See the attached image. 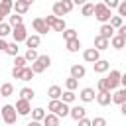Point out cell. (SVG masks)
Wrapping results in <instances>:
<instances>
[{
    "mask_svg": "<svg viewBox=\"0 0 126 126\" xmlns=\"http://www.w3.org/2000/svg\"><path fill=\"white\" fill-rule=\"evenodd\" d=\"M112 102H116V104H124L126 102V89L124 87L122 89H116L112 93Z\"/></svg>",
    "mask_w": 126,
    "mask_h": 126,
    "instance_id": "12",
    "label": "cell"
},
{
    "mask_svg": "<svg viewBox=\"0 0 126 126\" xmlns=\"http://www.w3.org/2000/svg\"><path fill=\"white\" fill-rule=\"evenodd\" d=\"M93 67H94V73H106L110 69V63L106 59H98L96 63H93Z\"/></svg>",
    "mask_w": 126,
    "mask_h": 126,
    "instance_id": "17",
    "label": "cell"
},
{
    "mask_svg": "<svg viewBox=\"0 0 126 126\" xmlns=\"http://www.w3.org/2000/svg\"><path fill=\"white\" fill-rule=\"evenodd\" d=\"M14 67H20V69H22V67H28L26 57H24V55H16V57H14Z\"/></svg>",
    "mask_w": 126,
    "mask_h": 126,
    "instance_id": "35",
    "label": "cell"
},
{
    "mask_svg": "<svg viewBox=\"0 0 126 126\" xmlns=\"http://www.w3.org/2000/svg\"><path fill=\"white\" fill-rule=\"evenodd\" d=\"M75 98H77V94H75L73 91H65V93L61 94V100H63L65 104H71V102H75Z\"/></svg>",
    "mask_w": 126,
    "mask_h": 126,
    "instance_id": "29",
    "label": "cell"
},
{
    "mask_svg": "<svg viewBox=\"0 0 126 126\" xmlns=\"http://www.w3.org/2000/svg\"><path fill=\"white\" fill-rule=\"evenodd\" d=\"M43 20H45V24L49 26V30H53V26H55V20H57V16H53V14H51V16H45Z\"/></svg>",
    "mask_w": 126,
    "mask_h": 126,
    "instance_id": "42",
    "label": "cell"
},
{
    "mask_svg": "<svg viewBox=\"0 0 126 126\" xmlns=\"http://www.w3.org/2000/svg\"><path fill=\"white\" fill-rule=\"evenodd\" d=\"M33 71H32V67H24V69H20V81H32L33 79Z\"/></svg>",
    "mask_w": 126,
    "mask_h": 126,
    "instance_id": "23",
    "label": "cell"
},
{
    "mask_svg": "<svg viewBox=\"0 0 126 126\" xmlns=\"http://www.w3.org/2000/svg\"><path fill=\"white\" fill-rule=\"evenodd\" d=\"M28 126H43V122H37V120H32Z\"/></svg>",
    "mask_w": 126,
    "mask_h": 126,
    "instance_id": "51",
    "label": "cell"
},
{
    "mask_svg": "<svg viewBox=\"0 0 126 126\" xmlns=\"http://www.w3.org/2000/svg\"><path fill=\"white\" fill-rule=\"evenodd\" d=\"M39 43H41V37H39V33H35V35H28V39H26V45H28V49H35V47H39Z\"/></svg>",
    "mask_w": 126,
    "mask_h": 126,
    "instance_id": "19",
    "label": "cell"
},
{
    "mask_svg": "<svg viewBox=\"0 0 126 126\" xmlns=\"http://www.w3.org/2000/svg\"><path fill=\"white\" fill-rule=\"evenodd\" d=\"M120 79H122V73H120V71H116V69H112V71H110V75L106 77L110 91H116V89L120 87Z\"/></svg>",
    "mask_w": 126,
    "mask_h": 126,
    "instance_id": "5",
    "label": "cell"
},
{
    "mask_svg": "<svg viewBox=\"0 0 126 126\" xmlns=\"http://www.w3.org/2000/svg\"><path fill=\"white\" fill-rule=\"evenodd\" d=\"M96 89H98V93H104V91H110V87H108V81L106 79H100L98 83H96ZM112 93V91H110Z\"/></svg>",
    "mask_w": 126,
    "mask_h": 126,
    "instance_id": "37",
    "label": "cell"
},
{
    "mask_svg": "<svg viewBox=\"0 0 126 126\" xmlns=\"http://www.w3.org/2000/svg\"><path fill=\"white\" fill-rule=\"evenodd\" d=\"M12 94H14V85H12V83H4V85L0 87V96H6V98H8V96H12Z\"/></svg>",
    "mask_w": 126,
    "mask_h": 126,
    "instance_id": "24",
    "label": "cell"
},
{
    "mask_svg": "<svg viewBox=\"0 0 126 126\" xmlns=\"http://www.w3.org/2000/svg\"><path fill=\"white\" fill-rule=\"evenodd\" d=\"M75 37H77V32H75V30H65V32H63V39H65V41L75 39Z\"/></svg>",
    "mask_w": 126,
    "mask_h": 126,
    "instance_id": "41",
    "label": "cell"
},
{
    "mask_svg": "<svg viewBox=\"0 0 126 126\" xmlns=\"http://www.w3.org/2000/svg\"><path fill=\"white\" fill-rule=\"evenodd\" d=\"M53 30L63 33V32L67 30V26H65V20H63V18H57V20H55V26H53Z\"/></svg>",
    "mask_w": 126,
    "mask_h": 126,
    "instance_id": "32",
    "label": "cell"
},
{
    "mask_svg": "<svg viewBox=\"0 0 126 126\" xmlns=\"http://www.w3.org/2000/svg\"><path fill=\"white\" fill-rule=\"evenodd\" d=\"M16 110H18L20 116H28V114L32 112V104H30V100L18 98V100H16Z\"/></svg>",
    "mask_w": 126,
    "mask_h": 126,
    "instance_id": "8",
    "label": "cell"
},
{
    "mask_svg": "<svg viewBox=\"0 0 126 126\" xmlns=\"http://www.w3.org/2000/svg\"><path fill=\"white\" fill-rule=\"evenodd\" d=\"M49 65H51V57H49V55H39V57L32 63V71H33V73H43Z\"/></svg>",
    "mask_w": 126,
    "mask_h": 126,
    "instance_id": "4",
    "label": "cell"
},
{
    "mask_svg": "<svg viewBox=\"0 0 126 126\" xmlns=\"http://www.w3.org/2000/svg\"><path fill=\"white\" fill-rule=\"evenodd\" d=\"M120 112L126 116V102H124V104H120Z\"/></svg>",
    "mask_w": 126,
    "mask_h": 126,
    "instance_id": "53",
    "label": "cell"
},
{
    "mask_svg": "<svg viewBox=\"0 0 126 126\" xmlns=\"http://www.w3.org/2000/svg\"><path fill=\"white\" fill-rule=\"evenodd\" d=\"M10 26H12V28L22 26V16H20V14H12V16H10Z\"/></svg>",
    "mask_w": 126,
    "mask_h": 126,
    "instance_id": "39",
    "label": "cell"
},
{
    "mask_svg": "<svg viewBox=\"0 0 126 126\" xmlns=\"http://www.w3.org/2000/svg\"><path fill=\"white\" fill-rule=\"evenodd\" d=\"M81 14H83V16H87V18H89V16H93V14H94V4H91V2H87V4L83 6V10H81Z\"/></svg>",
    "mask_w": 126,
    "mask_h": 126,
    "instance_id": "31",
    "label": "cell"
},
{
    "mask_svg": "<svg viewBox=\"0 0 126 126\" xmlns=\"http://www.w3.org/2000/svg\"><path fill=\"white\" fill-rule=\"evenodd\" d=\"M14 10H16V14L22 16V14H26V12L30 10V6H28L26 2H22V0H16V2H14Z\"/></svg>",
    "mask_w": 126,
    "mask_h": 126,
    "instance_id": "26",
    "label": "cell"
},
{
    "mask_svg": "<svg viewBox=\"0 0 126 126\" xmlns=\"http://www.w3.org/2000/svg\"><path fill=\"white\" fill-rule=\"evenodd\" d=\"M85 75H87V69H85L83 65H71V77H73V79L79 81V79H83Z\"/></svg>",
    "mask_w": 126,
    "mask_h": 126,
    "instance_id": "14",
    "label": "cell"
},
{
    "mask_svg": "<svg viewBox=\"0 0 126 126\" xmlns=\"http://www.w3.org/2000/svg\"><path fill=\"white\" fill-rule=\"evenodd\" d=\"M120 85L126 89V73H122V79H120Z\"/></svg>",
    "mask_w": 126,
    "mask_h": 126,
    "instance_id": "50",
    "label": "cell"
},
{
    "mask_svg": "<svg viewBox=\"0 0 126 126\" xmlns=\"http://www.w3.org/2000/svg\"><path fill=\"white\" fill-rule=\"evenodd\" d=\"M83 59H85L87 63H96V61L100 59V51L94 49V47H89V49L83 51Z\"/></svg>",
    "mask_w": 126,
    "mask_h": 126,
    "instance_id": "7",
    "label": "cell"
},
{
    "mask_svg": "<svg viewBox=\"0 0 126 126\" xmlns=\"http://www.w3.org/2000/svg\"><path fill=\"white\" fill-rule=\"evenodd\" d=\"M110 45H112L114 49H122V47L126 45V39H124V37H120V35L116 33V35H114V37L110 39Z\"/></svg>",
    "mask_w": 126,
    "mask_h": 126,
    "instance_id": "27",
    "label": "cell"
},
{
    "mask_svg": "<svg viewBox=\"0 0 126 126\" xmlns=\"http://www.w3.org/2000/svg\"><path fill=\"white\" fill-rule=\"evenodd\" d=\"M118 35L126 39V26H120V28H118Z\"/></svg>",
    "mask_w": 126,
    "mask_h": 126,
    "instance_id": "48",
    "label": "cell"
},
{
    "mask_svg": "<svg viewBox=\"0 0 126 126\" xmlns=\"http://www.w3.org/2000/svg\"><path fill=\"white\" fill-rule=\"evenodd\" d=\"M67 14V10H65V6H63V2L59 0V2H55L53 4V16H57V18H63Z\"/></svg>",
    "mask_w": 126,
    "mask_h": 126,
    "instance_id": "22",
    "label": "cell"
},
{
    "mask_svg": "<svg viewBox=\"0 0 126 126\" xmlns=\"http://www.w3.org/2000/svg\"><path fill=\"white\" fill-rule=\"evenodd\" d=\"M79 47H81V41H79V37H75V39H69V41H67V51H69V53H75V51H79Z\"/></svg>",
    "mask_w": 126,
    "mask_h": 126,
    "instance_id": "28",
    "label": "cell"
},
{
    "mask_svg": "<svg viewBox=\"0 0 126 126\" xmlns=\"http://www.w3.org/2000/svg\"><path fill=\"white\" fill-rule=\"evenodd\" d=\"M47 110H51V112H53V114H57L59 118H61V116H69V112H71L69 104H65L61 98H59V100H49Z\"/></svg>",
    "mask_w": 126,
    "mask_h": 126,
    "instance_id": "2",
    "label": "cell"
},
{
    "mask_svg": "<svg viewBox=\"0 0 126 126\" xmlns=\"http://www.w3.org/2000/svg\"><path fill=\"white\" fill-rule=\"evenodd\" d=\"M24 57H26V61H28V63H33V61H35L39 55H37V51H35V49H28Z\"/></svg>",
    "mask_w": 126,
    "mask_h": 126,
    "instance_id": "34",
    "label": "cell"
},
{
    "mask_svg": "<svg viewBox=\"0 0 126 126\" xmlns=\"http://www.w3.org/2000/svg\"><path fill=\"white\" fill-rule=\"evenodd\" d=\"M104 4L112 10V8H118V4H120V0H104Z\"/></svg>",
    "mask_w": 126,
    "mask_h": 126,
    "instance_id": "46",
    "label": "cell"
},
{
    "mask_svg": "<svg viewBox=\"0 0 126 126\" xmlns=\"http://www.w3.org/2000/svg\"><path fill=\"white\" fill-rule=\"evenodd\" d=\"M8 33H12V26L2 22V24H0V37H6Z\"/></svg>",
    "mask_w": 126,
    "mask_h": 126,
    "instance_id": "38",
    "label": "cell"
},
{
    "mask_svg": "<svg viewBox=\"0 0 126 126\" xmlns=\"http://www.w3.org/2000/svg\"><path fill=\"white\" fill-rule=\"evenodd\" d=\"M108 45H110V39H106V37H102V35H96V37H94V49L102 51V49H108Z\"/></svg>",
    "mask_w": 126,
    "mask_h": 126,
    "instance_id": "16",
    "label": "cell"
},
{
    "mask_svg": "<svg viewBox=\"0 0 126 126\" xmlns=\"http://www.w3.org/2000/svg\"><path fill=\"white\" fill-rule=\"evenodd\" d=\"M43 118H45V110H43V108H33V110H32V120L43 122Z\"/></svg>",
    "mask_w": 126,
    "mask_h": 126,
    "instance_id": "30",
    "label": "cell"
},
{
    "mask_svg": "<svg viewBox=\"0 0 126 126\" xmlns=\"http://www.w3.org/2000/svg\"><path fill=\"white\" fill-rule=\"evenodd\" d=\"M79 96H81V100H83V102H91V100H94V96H96V94H94V89L85 87V89L81 91V94H79Z\"/></svg>",
    "mask_w": 126,
    "mask_h": 126,
    "instance_id": "15",
    "label": "cell"
},
{
    "mask_svg": "<svg viewBox=\"0 0 126 126\" xmlns=\"http://www.w3.org/2000/svg\"><path fill=\"white\" fill-rule=\"evenodd\" d=\"M22 2H26L28 6H30V4H33V0H22Z\"/></svg>",
    "mask_w": 126,
    "mask_h": 126,
    "instance_id": "54",
    "label": "cell"
},
{
    "mask_svg": "<svg viewBox=\"0 0 126 126\" xmlns=\"http://www.w3.org/2000/svg\"><path fill=\"white\" fill-rule=\"evenodd\" d=\"M96 102H98L100 106H108V104L112 102V93H110V91L98 93V94H96Z\"/></svg>",
    "mask_w": 126,
    "mask_h": 126,
    "instance_id": "11",
    "label": "cell"
},
{
    "mask_svg": "<svg viewBox=\"0 0 126 126\" xmlns=\"http://www.w3.org/2000/svg\"><path fill=\"white\" fill-rule=\"evenodd\" d=\"M2 18H4V14H0V24H2Z\"/></svg>",
    "mask_w": 126,
    "mask_h": 126,
    "instance_id": "55",
    "label": "cell"
},
{
    "mask_svg": "<svg viewBox=\"0 0 126 126\" xmlns=\"http://www.w3.org/2000/svg\"><path fill=\"white\" fill-rule=\"evenodd\" d=\"M118 16H120V18L126 16V0H122V2L118 4Z\"/></svg>",
    "mask_w": 126,
    "mask_h": 126,
    "instance_id": "44",
    "label": "cell"
},
{
    "mask_svg": "<svg viewBox=\"0 0 126 126\" xmlns=\"http://www.w3.org/2000/svg\"><path fill=\"white\" fill-rule=\"evenodd\" d=\"M98 32H100L98 35H102V37H106V39H112V37L116 35V33H114V28H112L110 24H102Z\"/></svg>",
    "mask_w": 126,
    "mask_h": 126,
    "instance_id": "13",
    "label": "cell"
},
{
    "mask_svg": "<svg viewBox=\"0 0 126 126\" xmlns=\"http://www.w3.org/2000/svg\"><path fill=\"white\" fill-rule=\"evenodd\" d=\"M6 47H8V41L4 37H0V51H6Z\"/></svg>",
    "mask_w": 126,
    "mask_h": 126,
    "instance_id": "49",
    "label": "cell"
},
{
    "mask_svg": "<svg viewBox=\"0 0 126 126\" xmlns=\"http://www.w3.org/2000/svg\"><path fill=\"white\" fill-rule=\"evenodd\" d=\"M12 35H14V41H16V43H20V41H26V39H28L26 26L22 24V26H16V28H12Z\"/></svg>",
    "mask_w": 126,
    "mask_h": 126,
    "instance_id": "6",
    "label": "cell"
},
{
    "mask_svg": "<svg viewBox=\"0 0 126 126\" xmlns=\"http://www.w3.org/2000/svg\"><path fill=\"white\" fill-rule=\"evenodd\" d=\"M18 49H20V47H18V43H16V41H12V43H8L6 53H8V55H12V57H16V55H18Z\"/></svg>",
    "mask_w": 126,
    "mask_h": 126,
    "instance_id": "33",
    "label": "cell"
},
{
    "mask_svg": "<svg viewBox=\"0 0 126 126\" xmlns=\"http://www.w3.org/2000/svg\"><path fill=\"white\" fill-rule=\"evenodd\" d=\"M33 96H35L33 89H30V87L20 89V98H24V100H30V102H32V98H33Z\"/></svg>",
    "mask_w": 126,
    "mask_h": 126,
    "instance_id": "25",
    "label": "cell"
},
{
    "mask_svg": "<svg viewBox=\"0 0 126 126\" xmlns=\"http://www.w3.org/2000/svg\"><path fill=\"white\" fill-rule=\"evenodd\" d=\"M94 18L100 22V24H110V18H112V10L100 2V4H94Z\"/></svg>",
    "mask_w": 126,
    "mask_h": 126,
    "instance_id": "1",
    "label": "cell"
},
{
    "mask_svg": "<svg viewBox=\"0 0 126 126\" xmlns=\"http://www.w3.org/2000/svg\"><path fill=\"white\" fill-rule=\"evenodd\" d=\"M79 126H93V120H89V118L85 116V118L79 120Z\"/></svg>",
    "mask_w": 126,
    "mask_h": 126,
    "instance_id": "47",
    "label": "cell"
},
{
    "mask_svg": "<svg viewBox=\"0 0 126 126\" xmlns=\"http://www.w3.org/2000/svg\"><path fill=\"white\" fill-rule=\"evenodd\" d=\"M73 4H77V6H79V4H81V6H85V4H87V0H73Z\"/></svg>",
    "mask_w": 126,
    "mask_h": 126,
    "instance_id": "52",
    "label": "cell"
},
{
    "mask_svg": "<svg viewBox=\"0 0 126 126\" xmlns=\"http://www.w3.org/2000/svg\"><path fill=\"white\" fill-rule=\"evenodd\" d=\"M33 30L41 35V33H47V32H49V26L45 24L43 18H35V20H33Z\"/></svg>",
    "mask_w": 126,
    "mask_h": 126,
    "instance_id": "10",
    "label": "cell"
},
{
    "mask_svg": "<svg viewBox=\"0 0 126 126\" xmlns=\"http://www.w3.org/2000/svg\"><path fill=\"white\" fill-rule=\"evenodd\" d=\"M61 94H63V91H61V87H57V85H51V87L47 89V96H49L51 100H59Z\"/></svg>",
    "mask_w": 126,
    "mask_h": 126,
    "instance_id": "18",
    "label": "cell"
},
{
    "mask_svg": "<svg viewBox=\"0 0 126 126\" xmlns=\"http://www.w3.org/2000/svg\"><path fill=\"white\" fill-rule=\"evenodd\" d=\"M61 2H63V6H65V10H67V14H69V12L73 10V6H75V4H73V0H61Z\"/></svg>",
    "mask_w": 126,
    "mask_h": 126,
    "instance_id": "45",
    "label": "cell"
},
{
    "mask_svg": "<svg viewBox=\"0 0 126 126\" xmlns=\"http://www.w3.org/2000/svg\"><path fill=\"white\" fill-rule=\"evenodd\" d=\"M43 126H59V116L53 112H47L43 118Z\"/></svg>",
    "mask_w": 126,
    "mask_h": 126,
    "instance_id": "21",
    "label": "cell"
},
{
    "mask_svg": "<svg viewBox=\"0 0 126 126\" xmlns=\"http://www.w3.org/2000/svg\"><path fill=\"white\" fill-rule=\"evenodd\" d=\"M65 87H67V91H75V89L79 87V81L73 79V77H69V79L65 81Z\"/></svg>",
    "mask_w": 126,
    "mask_h": 126,
    "instance_id": "36",
    "label": "cell"
},
{
    "mask_svg": "<svg viewBox=\"0 0 126 126\" xmlns=\"http://www.w3.org/2000/svg\"><path fill=\"white\" fill-rule=\"evenodd\" d=\"M93 126H106V118H102V116H94V118H93Z\"/></svg>",
    "mask_w": 126,
    "mask_h": 126,
    "instance_id": "43",
    "label": "cell"
},
{
    "mask_svg": "<svg viewBox=\"0 0 126 126\" xmlns=\"http://www.w3.org/2000/svg\"><path fill=\"white\" fill-rule=\"evenodd\" d=\"M0 114H2V120H4L8 126L16 124V118L20 116L18 110H16V106H12V104H4V106L0 108Z\"/></svg>",
    "mask_w": 126,
    "mask_h": 126,
    "instance_id": "3",
    "label": "cell"
},
{
    "mask_svg": "<svg viewBox=\"0 0 126 126\" xmlns=\"http://www.w3.org/2000/svg\"><path fill=\"white\" fill-rule=\"evenodd\" d=\"M14 10V0H0V14L8 16Z\"/></svg>",
    "mask_w": 126,
    "mask_h": 126,
    "instance_id": "20",
    "label": "cell"
},
{
    "mask_svg": "<svg viewBox=\"0 0 126 126\" xmlns=\"http://www.w3.org/2000/svg\"><path fill=\"white\" fill-rule=\"evenodd\" d=\"M69 116H71L73 120H77V122H79L81 118H85V116H87V108H85V106H79V104H77V106H73V108H71Z\"/></svg>",
    "mask_w": 126,
    "mask_h": 126,
    "instance_id": "9",
    "label": "cell"
},
{
    "mask_svg": "<svg viewBox=\"0 0 126 126\" xmlns=\"http://www.w3.org/2000/svg\"><path fill=\"white\" fill-rule=\"evenodd\" d=\"M110 26H112L114 30H118L120 26H124V24H122V18H120V16H112V18H110Z\"/></svg>",
    "mask_w": 126,
    "mask_h": 126,
    "instance_id": "40",
    "label": "cell"
}]
</instances>
